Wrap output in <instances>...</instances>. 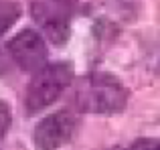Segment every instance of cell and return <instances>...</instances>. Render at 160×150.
<instances>
[{
    "mask_svg": "<svg viewBox=\"0 0 160 150\" xmlns=\"http://www.w3.org/2000/svg\"><path fill=\"white\" fill-rule=\"evenodd\" d=\"M8 126H10V112L6 103L0 102V138L8 132Z\"/></svg>",
    "mask_w": 160,
    "mask_h": 150,
    "instance_id": "cell-8",
    "label": "cell"
},
{
    "mask_svg": "<svg viewBox=\"0 0 160 150\" xmlns=\"http://www.w3.org/2000/svg\"><path fill=\"white\" fill-rule=\"evenodd\" d=\"M75 103L89 114H118L128 103V91L113 75L91 73L79 81Z\"/></svg>",
    "mask_w": 160,
    "mask_h": 150,
    "instance_id": "cell-1",
    "label": "cell"
},
{
    "mask_svg": "<svg viewBox=\"0 0 160 150\" xmlns=\"http://www.w3.org/2000/svg\"><path fill=\"white\" fill-rule=\"evenodd\" d=\"M8 53L20 69L31 73H39L47 67V47L39 32L35 31H20L8 43Z\"/></svg>",
    "mask_w": 160,
    "mask_h": 150,
    "instance_id": "cell-3",
    "label": "cell"
},
{
    "mask_svg": "<svg viewBox=\"0 0 160 150\" xmlns=\"http://www.w3.org/2000/svg\"><path fill=\"white\" fill-rule=\"evenodd\" d=\"M59 2H63V4H67V6H69V2H73V0H59Z\"/></svg>",
    "mask_w": 160,
    "mask_h": 150,
    "instance_id": "cell-9",
    "label": "cell"
},
{
    "mask_svg": "<svg viewBox=\"0 0 160 150\" xmlns=\"http://www.w3.org/2000/svg\"><path fill=\"white\" fill-rule=\"evenodd\" d=\"M113 150H160V140L144 138V140H136L128 148H113Z\"/></svg>",
    "mask_w": 160,
    "mask_h": 150,
    "instance_id": "cell-7",
    "label": "cell"
},
{
    "mask_svg": "<svg viewBox=\"0 0 160 150\" xmlns=\"http://www.w3.org/2000/svg\"><path fill=\"white\" fill-rule=\"evenodd\" d=\"M32 16L53 43L61 45L69 37V6L59 0H35Z\"/></svg>",
    "mask_w": 160,
    "mask_h": 150,
    "instance_id": "cell-4",
    "label": "cell"
},
{
    "mask_svg": "<svg viewBox=\"0 0 160 150\" xmlns=\"http://www.w3.org/2000/svg\"><path fill=\"white\" fill-rule=\"evenodd\" d=\"M75 132V118L69 112H55L35 128V146L39 150H57L65 146Z\"/></svg>",
    "mask_w": 160,
    "mask_h": 150,
    "instance_id": "cell-5",
    "label": "cell"
},
{
    "mask_svg": "<svg viewBox=\"0 0 160 150\" xmlns=\"http://www.w3.org/2000/svg\"><path fill=\"white\" fill-rule=\"evenodd\" d=\"M20 16V6L14 2H0V35L8 31Z\"/></svg>",
    "mask_w": 160,
    "mask_h": 150,
    "instance_id": "cell-6",
    "label": "cell"
},
{
    "mask_svg": "<svg viewBox=\"0 0 160 150\" xmlns=\"http://www.w3.org/2000/svg\"><path fill=\"white\" fill-rule=\"evenodd\" d=\"M71 81H73V67L69 63H53L35 73L24 98L27 114H37L57 102Z\"/></svg>",
    "mask_w": 160,
    "mask_h": 150,
    "instance_id": "cell-2",
    "label": "cell"
}]
</instances>
